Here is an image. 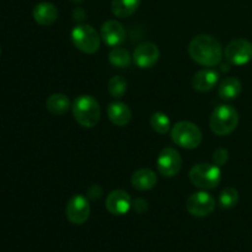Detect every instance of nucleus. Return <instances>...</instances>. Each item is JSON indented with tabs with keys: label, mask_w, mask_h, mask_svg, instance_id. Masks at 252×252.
Masks as SVG:
<instances>
[{
	"label": "nucleus",
	"mask_w": 252,
	"mask_h": 252,
	"mask_svg": "<svg viewBox=\"0 0 252 252\" xmlns=\"http://www.w3.org/2000/svg\"><path fill=\"white\" fill-rule=\"evenodd\" d=\"M189 53L196 63L203 66H217L224 57L223 46L211 34H198L189 44Z\"/></svg>",
	"instance_id": "obj_1"
},
{
	"label": "nucleus",
	"mask_w": 252,
	"mask_h": 252,
	"mask_svg": "<svg viewBox=\"0 0 252 252\" xmlns=\"http://www.w3.org/2000/svg\"><path fill=\"white\" fill-rule=\"evenodd\" d=\"M73 116L84 128H94L101 117L100 103L94 96L80 95L73 102Z\"/></svg>",
	"instance_id": "obj_2"
},
{
	"label": "nucleus",
	"mask_w": 252,
	"mask_h": 252,
	"mask_svg": "<svg viewBox=\"0 0 252 252\" xmlns=\"http://www.w3.org/2000/svg\"><path fill=\"white\" fill-rule=\"evenodd\" d=\"M239 125V113L231 105H219L212 112L209 127L217 135H228L236 129Z\"/></svg>",
	"instance_id": "obj_3"
},
{
	"label": "nucleus",
	"mask_w": 252,
	"mask_h": 252,
	"mask_svg": "<svg viewBox=\"0 0 252 252\" xmlns=\"http://www.w3.org/2000/svg\"><path fill=\"white\" fill-rule=\"evenodd\" d=\"M189 177L194 187L203 189V191H208V189H216L220 184L221 171L216 164L201 162V164L194 165L189 170Z\"/></svg>",
	"instance_id": "obj_4"
},
{
	"label": "nucleus",
	"mask_w": 252,
	"mask_h": 252,
	"mask_svg": "<svg viewBox=\"0 0 252 252\" xmlns=\"http://www.w3.org/2000/svg\"><path fill=\"white\" fill-rule=\"evenodd\" d=\"M171 139L179 147L185 149H196L203 139L202 130L189 121H180L172 127Z\"/></svg>",
	"instance_id": "obj_5"
},
{
	"label": "nucleus",
	"mask_w": 252,
	"mask_h": 252,
	"mask_svg": "<svg viewBox=\"0 0 252 252\" xmlns=\"http://www.w3.org/2000/svg\"><path fill=\"white\" fill-rule=\"evenodd\" d=\"M71 41L83 53L94 54L100 48L101 36L90 25L79 24L71 31Z\"/></svg>",
	"instance_id": "obj_6"
},
{
	"label": "nucleus",
	"mask_w": 252,
	"mask_h": 252,
	"mask_svg": "<svg viewBox=\"0 0 252 252\" xmlns=\"http://www.w3.org/2000/svg\"><path fill=\"white\" fill-rule=\"evenodd\" d=\"M186 209L193 217H207L216 209V199L211 193L206 191L194 192L187 198Z\"/></svg>",
	"instance_id": "obj_7"
},
{
	"label": "nucleus",
	"mask_w": 252,
	"mask_h": 252,
	"mask_svg": "<svg viewBox=\"0 0 252 252\" xmlns=\"http://www.w3.org/2000/svg\"><path fill=\"white\" fill-rule=\"evenodd\" d=\"M224 56L233 65H245L252 59V43L245 38L234 39L225 47Z\"/></svg>",
	"instance_id": "obj_8"
},
{
	"label": "nucleus",
	"mask_w": 252,
	"mask_h": 252,
	"mask_svg": "<svg viewBox=\"0 0 252 252\" xmlns=\"http://www.w3.org/2000/svg\"><path fill=\"white\" fill-rule=\"evenodd\" d=\"M90 203L89 199L83 194H75L68 201L65 207L66 218L70 223L75 225H81L86 223L90 217Z\"/></svg>",
	"instance_id": "obj_9"
},
{
	"label": "nucleus",
	"mask_w": 252,
	"mask_h": 252,
	"mask_svg": "<svg viewBox=\"0 0 252 252\" xmlns=\"http://www.w3.org/2000/svg\"><path fill=\"white\" fill-rule=\"evenodd\" d=\"M157 166L160 174L165 177H174L181 171L182 158L174 148H165L160 152L157 160Z\"/></svg>",
	"instance_id": "obj_10"
},
{
	"label": "nucleus",
	"mask_w": 252,
	"mask_h": 252,
	"mask_svg": "<svg viewBox=\"0 0 252 252\" xmlns=\"http://www.w3.org/2000/svg\"><path fill=\"white\" fill-rule=\"evenodd\" d=\"M160 57V51L157 44L153 42H143L138 44L133 52V62L140 69L153 68L158 63Z\"/></svg>",
	"instance_id": "obj_11"
},
{
	"label": "nucleus",
	"mask_w": 252,
	"mask_h": 252,
	"mask_svg": "<svg viewBox=\"0 0 252 252\" xmlns=\"http://www.w3.org/2000/svg\"><path fill=\"white\" fill-rule=\"evenodd\" d=\"M100 36L103 43L113 48V47L121 46L126 41L127 32H126L125 26L117 20H107L101 26Z\"/></svg>",
	"instance_id": "obj_12"
},
{
	"label": "nucleus",
	"mask_w": 252,
	"mask_h": 252,
	"mask_svg": "<svg viewBox=\"0 0 252 252\" xmlns=\"http://www.w3.org/2000/svg\"><path fill=\"white\" fill-rule=\"evenodd\" d=\"M132 198L129 193L123 189H115L110 192L106 198V209L112 216H125L132 208Z\"/></svg>",
	"instance_id": "obj_13"
},
{
	"label": "nucleus",
	"mask_w": 252,
	"mask_h": 252,
	"mask_svg": "<svg viewBox=\"0 0 252 252\" xmlns=\"http://www.w3.org/2000/svg\"><path fill=\"white\" fill-rule=\"evenodd\" d=\"M219 81V73L214 69H202L194 74L192 86L198 93H207L217 86Z\"/></svg>",
	"instance_id": "obj_14"
},
{
	"label": "nucleus",
	"mask_w": 252,
	"mask_h": 252,
	"mask_svg": "<svg viewBox=\"0 0 252 252\" xmlns=\"http://www.w3.org/2000/svg\"><path fill=\"white\" fill-rule=\"evenodd\" d=\"M107 116L115 126L125 127L132 120V111L127 103L115 101L107 106Z\"/></svg>",
	"instance_id": "obj_15"
},
{
	"label": "nucleus",
	"mask_w": 252,
	"mask_h": 252,
	"mask_svg": "<svg viewBox=\"0 0 252 252\" xmlns=\"http://www.w3.org/2000/svg\"><path fill=\"white\" fill-rule=\"evenodd\" d=\"M33 19L41 26H51L58 19V9L56 5L48 1H42L34 6Z\"/></svg>",
	"instance_id": "obj_16"
},
{
	"label": "nucleus",
	"mask_w": 252,
	"mask_h": 252,
	"mask_svg": "<svg viewBox=\"0 0 252 252\" xmlns=\"http://www.w3.org/2000/svg\"><path fill=\"white\" fill-rule=\"evenodd\" d=\"M130 182H132V186L135 189H139V191H149V189H154L157 186L158 177L157 174L152 169L143 167V169H139L133 172Z\"/></svg>",
	"instance_id": "obj_17"
},
{
	"label": "nucleus",
	"mask_w": 252,
	"mask_h": 252,
	"mask_svg": "<svg viewBox=\"0 0 252 252\" xmlns=\"http://www.w3.org/2000/svg\"><path fill=\"white\" fill-rule=\"evenodd\" d=\"M243 91V85L241 81L236 78H226L220 83L218 89V95L220 98L226 101L235 100L240 96Z\"/></svg>",
	"instance_id": "obj_18"
},
{
	"label": "nucleus",
	"mask_w": 252,
	"mask_h": 252,
	"mask_svg": "<svg viewBox=\"0 0 252 252\" xmlns=\"http://www.w3.org/2000/svg\"><path fill=\"white\" fill-rule=\"evenodd\" d=\"M47 110L56 116H62L64 113L68 112L70 108V101H69L68 96L64 94H52L48 98H47Z\"/></svg>",
	"instance_id": "obj_19"
},
{
	"label": "nucleus",
	"mask_w": 252,
	"mask_h": 252,
	"mask_svg": "<svg viewBox=\"0 0 252 252\" xmlns=\"http://www.w3.org/2000/svg\"><path fill=\"white\" fill-rule=\"evenodd\" d=\"M140 0H112L111 10L113 15L120 19H127L138 10Z\"/></svg>",
	"instance_id": "obj_20"
},
{
	"label": "nucleus",
	"mask_w": 252,
	"mask_h": 252,
	"mask_svg": "<svg viewBox=\"0 0 252 252\" xmlns=\"http://www.w3.org/2000/svg\"><path fill=\"white\" fill-rule=\"evenodd\" d=\"M108 61L116 68H128L132 63V57H130L129 52L123 47H113L108 53Z\"/></svg>",
	"instance_id": "obj_21"
},
{
	"label": "nucleus",
	"mask_w": 252,
	"mask_h": 252,
	"mask_svg": "<svg viewBox=\"0 0 252 252\" xmlns=\"http://www.w3.org/2000/svg\"><path fill=\"white\" fill-rule=\"evenodd\" d=\"M150 126L159 134H166L171 127V121L164 112H155L150 117Z\"/></svg>",
	"instance_id": "obj_22"
},
{
	"label": "nucleus",
	"mask_w": 252,
	"mask_h": 252,
	"mask_svg": "<svg viewBox=\"0 0 252 252\" xmlns=\"http://www.w3.org/2000/svg\"><path fill=\"white\" fill-rule=\"evenodd\" d=\"M127 80L121 75H115L110 79L108 81L107 90L110 95L115 98H121L125 96L126 91H127Z\"/></svg>",
	"instance_id": "obj_23"
},
{
	"label": "nucleus",
	"mask_w": 252,
	"mask_h": 252,
	"mask_svg": "<svg viewBox=\"0 0 252 252\" xmlns=\"http://www.w3.org/2000/svg\"><path fill=\"white\" fill-rule=\"evenodd\" d=\"M219 206L223 209H230L239 202V192L234 187H226L219 194Z\"/></svg>",
	"instance_id": "obj_24"
},
{
	"label": "nucleus",
	"mask_w": 252,
	"mask_h": 252,
	"mask_svg": "<svg viewBox=\"0 0 252 252\" xmlns=\"http://www.w3.org/2000/svg\"><path fill=\"white\" fill-rule=\"evenodd\" d=\"M229 160V152L224 148H219L213 153V162L217 166H223L228 162Z\"/></svg>",
	"instance_id": "obj_25"
},
{
	"label": "nucleus",
	"mask_w": 252,
	"mask_h": 252,
	"mask_svg": "<svg viewBox=\"0 0 252 252\" xmlns=\"http://www.w3.org/2000/svg\"><path fill=\"white\" fill-rule=\"evenodd\" d=\"M132 208L137 213H144L148 209V202L143 198H137L135 201L132 202Z\"/></svg>",
	"instance_id": "obj_26"
},
{
	"label": "nucleus",
	"mask_w": 252,
	"mask_h": 252,
	"mask_svg": "<svg viewBox=\"0 0 252 252\" xmlns=\"http://www.w3.org/2000/svg\"><path fill=\"white\" fill-rule=\"evenodd\" d=\"M102 196V189H101L98 185H93L91 187H89L88 189V198L93 199V201H95V199H98L100 197Z\"/></svg>",
	"instance_id": "obj_27"
},
{
	"label": "nucleus",
	"mask_w": 252,
	"mask_h": 252,
	"mask_svg": "<svg viewBox=\"0 0 252 252\" xmlns=\"http://www.w3.org/2000/svg\"><path fill=\"white\" fill-rule=\"evenodd\" d=\"M85 16H86L85 11H84L83 9H80V7H78V9L74 10V12H73V19H74V21L81 22L84 19H85Z\"/></svg>",
	"instance_id": "obj_28"
},
{
	"label": "nucleus",
	"mask_w": 252,
	"mask_h": 252,
	"mask_svg": "<svg viewBox=\"0 0 252 252\" xmlns=\"http://www.w3.org/2000/svg\"><path fill=\"white\" fill-rule=\"evenodd\" d=\"M73 2H75V4H79V2H83L84 0H71Z\"/></svg>",
	"instance_id": "obj_29"
}]
</instances>
